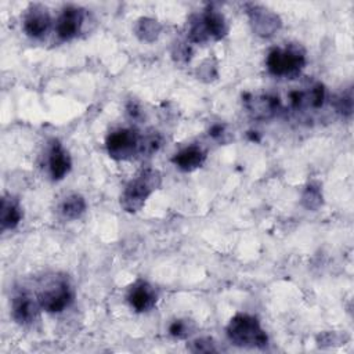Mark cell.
<instances>
[{
	"mask_svg": "<svg viewBox=\"0 0 354 354\" xmlns=\"http://www.w3.org/2000/svg\"><path fill=\"white\" fill-rule=\"evenodd\" d=\"M227 336L239 347L261 348L268 343V336L259 319L249 314L234 315L227 325Z\"/></svg>",
	"mask_w": 354,
	"mask_h": 354,
	"instance_id": "6da1fadb",
	"label": "cell"
},
{
	"mask_svg": "<svg viewBox=\"0 0 354 354\" xmlns=\"http://www.w3.org/2000/svg\"><path fill=\"white\" fill-rule=\"evenodd\" d=\"M41 310L47 313H61L73 300L71 285L64 278H55L47 282L37 295Z\"/></svg>",
	"mask_w": 354,
	"mask_h": 354,
	"instance_id": "5b68a950",
	"label": "cell"
},
{
	"mask_svg": "<svg viewBox=\"0 0 354 354\" xmlns=\"http://www.w3.org/2000/svg\"><path fill=\"white\" fill-rule=\"evenodd\" d=\"M245 105L252 118L270 119L278 111L279 101L271 95H248Z\"/></svg>",
	"mask_w": 354,
	"mask_h": 354,
	"instance_id": "7c38bea8",
	"label": "cell"
},
{
	"mask_svg": "<svg viewBox=\"0 0 354 354\" xmlns=\"http://www.w3.org/2000/svg\"><path fill=\"white\" fill-rule=\"evenodd\" d=\"M51 25V18L46 7L32 6L24 18V30L30 37H41Z\"/></svg>",
	"mask_w": 354,
	"mask_h": 354,
	"instance_id": "9c48e42d",
	"label": "cell"
},
{
	"mask_svg": "<svg viewBox=\"0 0 354 354\" xmlns=\"http://www.w3.org/2000/svg\"><path fill=\"white\" fill-rule=\"evenodd\" d=\"M195 330V325L191 319H176L169 326V333L177 339H187Z\"/></svg>",
	"mask_w": 354,
	"mask_h": 354,
	"instance_id": "ac0fdd59",
	"label": "cell"
},
{
	"mask_svg": "<svg viewBox=\"0 0 354 354\" xmlns=\"http://www.w3.org/2000/svg\"><path fill=\"white\" fill-rule=\"evenodd\" d=\"M266 64L268 72L274 76L293 77L304 68L306 58L299 47H278L268 53Z\"/></svg>",
	"mask_w": 354,
	"mask_h": 354,
	"instance_id": "277c9868",
	"label": "cell"
},
{
	"mask_svg": "<svg viewBox=\"0 0 354 354\" xmlns=\"http://www.w3.org/2000/svg\"><path fill=\"white\" fill-rule=\"evenodd\" d=\"M127 111H129V113L133 116V119H138V118L141 116V111H140V108H138L136 104H133V102H130V104H129Z\"/></svg>",
	"mask_w": 354,
	"mask_h": 354,
	"instance_id": "7402d4cb",
	"label": "cell"
},
{
	"mask_svg": "<svg viewBox=\"0 0 354 354\" xmlns=\"http://www.w3.org/2000/svg\"><path fill=\"white\" fill-rule=\"evenodd\" d=\"M162 183L160 173L153 169L142 170L136 178H133L124 188L120 196V205L126 212H138L149 195L159 188Z\"/></svg>",
	"mask_w": 354,
	"mask_h": 354,
	"instance_id": "7a4b0ae2",
	"label": "cell"
},
{
	"mask_svg": "<svg viewBox=\"0 0 354 354\" xmlns=\"http://www.w3.org/2000/svg\"><path fill=\"white\" fill-rule=\"evenodd\" d=\"M141 137L133 129H119L106 137V151L111 158L124 160L134 156L140 149Z\"/></svg>",
	"mask_w": 354,
	"mask_h": 354,
	"instance_id": "8992f818",
	"label": "cell"
},
{
	"mask_svg": "<svg viewBox=\"0 0 354 354\" xmlns=\"http://www.w3.org/2000/svg\"><path fill=\"white\" fill-rule=\"evenodd\" d=\"M189 350L194 353H212V351H217V347L210 337H201L191 342Z\"/></svg>",
	"mask_w": 354,
	"mask_h": 354,
	"instance_id": "44dd1931",
	"label": "cell"
},
{
	"mask_svg": "<svg viewBox=\"0 0 354 354\" xmlns=\"http://www.w3.org/2000/svg\"><path fill=\"white\" fill-rule=\"evenodd\" d=\"M228 33V24L221 12L209 8L203 14L194 17L189 25L188 39L192 43L220 40Z\"/></svg>",
	"mask_w": 354,
	"mask_h": 354,
	"instance_id": "3957f363",
	"label": "cell"
},
{
	"mask_svg": "<svg viewBox=\"0 0 354 354\" xmlns=\"http://www.w3.org/2000/svg\"><path fill=\"white\" fill-rule=\"evenodd\" d=\"M205 159H206V152L201 147L191 145V147H187V148L181 149L180 152H177L173 156L171 162L180 170L191 171V170L201 167L202 163L205 162Z\"/></svg>",
	"mask_w": 354,
	"mask_h": 354,
	"instance_id": "5bb4252c",
	"label": "cell"
},
{
	"mask_svg": "<svg viewBox=\"0 0 354 354\" xmlns=\"http://www.w3.org/2000/svg\"><path fill=\"white\" fill-rule=\"evenodd\" d=\"M160 30V25L153 21V19H148V18H142L138 21V25L136 28L137 35L142 39V40H155L159 35Z\"/></svg>",
	"mask_w": 354,
	"mask_h": 354,
	"instance_id": "e0dca14e",
	"label": "cell"
},
{
	"mask_svg": "<svg viewBox=\"0 0 354 354\" xmlns=\"http://www.w3.org/2000/svg\"><path fill=\"white\" fill-rule=\"evenodd\" d=\"M47 165H48V171L53 180L64 178L71 170V165H72L71 156L68 151L58 141H54V144L48 151Z\"/></svg>",
	"mask_w": 354,
	"mask_h": 354,
	"instance_id": "8fae6325",
	"label": "cell"
},
{
	"mask_svg": "<svg viewBox=\"0 0 354 354\" xmlns=\"http://www.w3.org/2000/svg\"><path fill=\"white\" fill-rule=\"evenodd\" d=\"M160 145H162V138H160V136L156 134V133H152V134H148V136H145V137H141L138 152H140V153L151 155V153L156 152Z\"/></svg>",
	"mask_w": 354,
	"mask_h": 354,
	"instance_id": "d6986e66",
	"label": "cell"
},
{
	"mask_svg": "<svg viewBox=\"0 0 354 354\" xmlns=\"http://www.w3.org/2000/svg\"><path fill=\"white\" fill-rule=\"evenodd\" d=\"M22 218V210L19 203L11 196H4L1 199V210H0V223L3 230L15 228Z\"/></svg>",
	"mask_w": 354,
	"mask_h": 354,
	"instance_id": "9a60e30c",
	"label": "cell"
},
{
	"mask_svg": "<svg viewBox=\"0 0 354 354\" xmlns=\"http://www.w3.org/2000/svg\"><path fill=\"white\" fill-rule=\"evenodd\" d=\"M61 214L65 217V218H69V220H73V218H77L80 217L84 210H86V201L83 199V196L77 195V194H73V195H69L68 198H65V201L61 203Z\"/></svg>",
	"mask_w": 354,
	"mask_h": 354,
	"instance_id": "2e32d148",
	"label": "cell"
},
{
	"mask_svg": "<svg viewBox=\"0 0 354 354\" xmlns=\"http://www.w3.org/2000/svg\"><path fill=\"white\" fill-rule=\"evenodd\" d=\"M127 300L136 311L142 313V311L151 310L155 306V303L158 300V295H156L155 289L148 282L137 281L130 288Z\"/></svg>",
	"mask_w": 354,
	"mask_h": 354,
	"instance_id": "30bf717a",
	"label": "cell"
},
{
	"mask_svg": "<svg viewBox=\"0 0 354 354\" xmlns=\"http://www.w3.org/2000/svg\"><path fill=\"white\" fill-rule=\"evenodd\" d=\"M84 11L77 7H66L59 15L55 32L61 40H71L79 35L84 22Z\"/></svg>",
	"mask_w": 354,
	"mask_h": 354,
	"instance_id": "ba28073f",
	"label": "cell"
},
{
	"mask_svg": "<svg viewBox=\"0 0 354 354\" xmlns=\"http://www.w3.org/2000/svg\"><path fill=\"white\" fill-rule=\"evenodd\" d=\"M40 308L37 297L26 290L18 292L11 300V315L19 325L32 324L37 318Z\"/></svg>",
	"mask_w": 354,
	"mask_h": 354,
	"instance_id": "52a82bcc",
	"label": "cell"
},
{
	"mask_svg": "<svg viewBox=\"0 0 354 354\" xmlns=\"http://www.w3.org/2000/svg\"><path fill=\"white\" fill-rule=\"evenodd\" d=\"M249 15H250V21L253 25V30L261 36L272 35L281 25L279 19L275 14H272L264 8H259L256 6L252 10H249Z\"/></svg>",
	"mask_w": 354,
	"mask_h": 354,
	"instance_id": "4fadbf2b",
	"label": "cell"
},
{
	"mask_svg": "<svg viewBox=\"0 0 354 354\" xmlns=\"http://www.w3.org/2000/svg\"><path fill=\"white\" fill-rule=\"evenodd\" d=\"M321 199H322V195L319 189L313 185L307 187V189L303 194V203L308 209H317L321 205Z\"/></svg>",
	"mask_w": 354,
	"mask_h": 354,
	"instance_id": "ffe728a7",
	"label": "cell"
}]
</instances>
